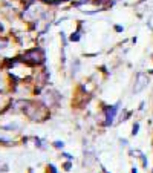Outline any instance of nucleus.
I'll return each instance as SVG.
<instances>
[{"instance_id":"f257e3e1","label":"nucleus","mask_w":153,"mask_h":173,"mask_svg":"<svg viewBox=\"0 0 153 173\" xmlns=\"http://www.w3.org/2000/svg\"><path fill=\"white\" fill-rule=\"evenodd\" d=\"M147 84H149V77H145L144 74H139V75H138V86L135 87V90H136V92L143 90Z\"/></svg>"}]
</instances>
